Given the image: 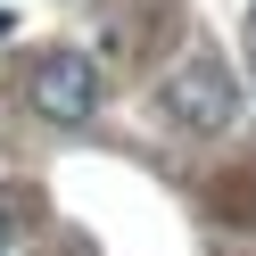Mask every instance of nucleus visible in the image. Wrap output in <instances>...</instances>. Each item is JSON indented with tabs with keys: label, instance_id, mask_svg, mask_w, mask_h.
<instances>
[{
	"label": "nucleus",
	"instance_id": "nucleus-1",
	"mask_svg": "<svg viewBox=\"0 0 256 256\" xmlns=\"http://www.w3.org/2000/svg\"><path fill=\"white\" fill-rule=\"evenodd\" d=\"M157 108H166L182 132H232V116H240V74L223 66L215 50H190L182 66L157 83Z\"/></svg>",
	"mask_w": 256,
	"mask_h": 256
},
{
	"label": "nucleus",
	"instance_id": "nucleus-2",
	"mask_svg": "<svg viewBox=\"0 0 256 256\" xmlns=\"http://www.w3.org/2000/svg\"><path fill=\"white\" fill-rule=\"evenodd\" d=\"M100 66H91L83 50H42L34 66H25V108L50 124H91L100 116Z\"/></svg>",
	"mask_w": 256,
	"mask_h": 256
},
{
	"label": "nucleus",
	"instance_id": "nucleus-3",
	"mask_svg": "<svg viewBox=\"0 0 256 256\" xmlns=\"http://www.w3.org/2000/svg\"><path fill=\"white\" fill-rule=\"evenodd\" d=\"M17 232H25V198H17V190H0V256L17 248Z\"/></svg>",
	"mask_w": 256,
	"mask_h": 256
}]
</instances>
